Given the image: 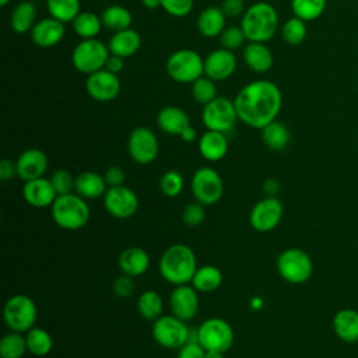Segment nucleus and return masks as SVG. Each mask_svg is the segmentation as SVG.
<instances>
[{
    "instance_id": "nucleus-1",
    "label": "nucleus",
    "mask_w": 358,
    "mask_h": 358,
    "mask_svg": "<svg viewBox=\"0 0 358 358\" xmlns=\"http://www.w3.org/2000/svg\"><path fill=\"white\" fill-rule=\"evenodd\" d=\"M234 103L241 122L262 130L277 119L282 106V94L274 83L257 80L242 87Z\"/></svg>"
},
{
    "instance_id": "nucleus-2",
    "label": "nucleus",
    "mask_w": 358,
    "mask_h": 358,
    "mask_svg": "<svg viewBox=\"0 0 358 358\" xmlns=\"http://www.w3.org/2000/svg\"><path fill=\"white\" fill-rule=\"evenodd\" d=\"M158 270L161 277L175 287L190 284L197 270L196 255L193 249L185 243L171 245L161 255Z\"/></svg>"
},
{
    "instance_id": "nucleus-3",
    "label": "nucleus",
    "mask_w": 358,
    "mask_h": 358,
    "mask_svg": "<svg viewBox=\"0 0 358 358\" xmlns=\"http://www.w3.org/2000/svg\"><path fill=\"white\" fill-rule=\"evenodd\" d=\"M241 28L249 42L264 43L278 29V14L270 3L257 1L243 13Z\"/></svg>"
},
{
    "instance_id": "nucleus-4",
    "label": "nucleus",
    "mask_w": 358,
    "mask_h": 358,
    "mask_svg": "<svg viewBox=\"0 0 358 358\" xmlns=\"http://www.w3.org/2000/svg\"><path fill=\"white\" fill-rule=\"evenodd\" d=\"M53 222L66 231H77L84 228L91 217V210L85 199L76 192L57 196L50 206Z\"/></svg>"
},
{
    "instance_id": "nucleus-5",
    "label": "nucleus",
    "mask_w": 358,
    "mask_h": 358,
    "mask_svg": "<svg viewBox=\"0 0 358 358\" xmlns=\"http://www.w3.org/2000/svg\"><path fill=\"white\" fill-rule=\"evenodd\" d=\"M277 271L289 284H303L313 274V260L301 248L284 249L277 257Z\"/></svg>"
},
{
    "instance_id": "nucleus-6",
    "label": "nucleus",
    "mask_w": 358,
    "mask_h": 358,
    "mask_svg": "<svg viewBox=\"0 0 358 358\" xmlns=\"http://www.w3.org/2000/svg\"><path fill=\"white\" fill-rule=\"evenodd\" d=\"M38 308L34 299L24 294L13 295L3 308V319L6 326L18 333H27L35 326Z\"/></svg>"
},
{
    "instance_id": "nucleus-7",
    "label": "nucleus",
    "mask_w": 358,
    "mask_h": 358,
    "mask_svg": "<svg viewBox=\"0 0 358 358\" xmlns=\"http://www.w3.org/2000/svg\"><path fill=\"white\" fill-rule=\"evenodd\" d=\"M168 76L180 84H190L204 74V60L192 49H179L166 60Z\"/></svg>"
},
{
    "instance_id": "nucleus-8",
    "label": "nucleus",
    "mask_w": 358,
    "mask_h": 358,
    "mask_svg": "<svg viewBox=\"0 0 358 358\" xmlns=\"http://www.w3.org/2000/svg\"><path fill=\"white\" fill-rule=\"evenodd\" d=\"M235 340L231 324L222 317H207L197 327V341L206 351L227 352Z\"/></svg>"
},
{
    "instance_id": "nucleus-9",
    "label": "nucleus",
    "mask_w": 358,
    "mask_h": 358,
    "mask_svg": "<svg viewBox=\"0 0 358 358\" xmlns=\"http://www.w3.org/2000/svg\"><path fill=\"white\" fill-rule=\"evenodd\" d=\"M151 334L158 345L169 350H178L189 341L190 329L185 320L173 315H162L152 322Z\"/></svg>"
},
{
    "instance_id": "nucleus-10",
    "label": "nucleus",
    "mask_w": 358,
    "mask_h": 358,
    "mask_svg": "<svg viewBox=\"0 0 358 358\" xmlns=\"http://www.w3.org/2000/svg\"><path fill=\"white\" fill-rule=\"evenodd\" d=\"M110 52L109 48L92 38V39H83L71 53V62L77 71L84 74H92L105 69V63L109 57Z\"/></svg>"
},
{
    "instance_id": "nucleus-11",
    "label": "nucleus",
    "mask_w": 358,
    "mask_h": 358,
    "mask_svg": "<svg viewBox=\"0 0 358 358\" xmlns=\"http://www.w3.org/2000/svg\"><path fill=\"white\" fill-rule=\"evenodd\" d=\"M192 194L203 206L218 203L224 194V180L211 166H201L194 171L190 180Z\"/></svg>"
},
{
    "instance_id": "nucleus-12",
    "label": "nucleus",
    "mask_w": 358,
    "mask_h": 358,
    "mask_svg": "<svg viewBox=\"0 0 358 358\" xmlns=\"http://www.w3.org/2000/svg\"><path fill=\"white\" fill-rule=\"evenodd\" d=\"M201 120L207 130L227 133L234 129L238 115L234 101L228 98L217 96L211 102L206 103L201 112Z\"/></svg>"
},
{
    "instance_id": "nucleus-13",
    "label": "nucleus",
    "mask_w": 358,
    "mask_h": 358,
    "mask_svg": "<svg viewBox=\"0 0 358 358\" xmlns=\"http://www.w3.org/2000/svg\"><path fill=\"white\" fill-rule=\"evenodd\" d=\"M127 152L138 165L152 164L159 152V144L155 133L145 126L133 129L127 138Z\"/></svg>"
},
{
    "instance_id": "nucleus-14",
    "label": "nucleus",
    "mask_w": 358,
    "mask_h": 358,
    "mask_svg": "<svg viewBox=\"0 0 358 358\" xmlns=\"http://www.w3.org/2000/svg\"><path fill=\"white\" fill-rule=\"evenodd\" d=\"M284 207L280 199L266 196L256 201L249 213V224L256 232H270L278 227L282 220Z\"/></svg>"
},
{
    "instance_id": "nucleus-15",
    "label": "nucleus",
    "mask_w": 358,
    "mask_h": 358,
    "mask_svg": "<svg viewBox=\"0 0 358 358\" xmlns=\"http://www.w3.org/2000/svg\"><path fill=\"white\" fill-rule=\"evenodd\" d=\"M102 201L106 213L117 220L131 218L137 213L140 204L136 192L124 185L108 187Z\"/></svg>"
},
{
    "instance_id": "nucleus-16",
    "label": "nucleus",
    "mask_w": 358,
    "mask_h": 358,
    "mask_svg": "<svg viewBox=\"0 0 358 358\" xmlns=\"http://www.w3.org/2000/svg\"><path fill=\"white\" fill-rule=\"evenodd\" d=\"M85 90L92 99L99 102H109L119 95L120 80L117 74L102 69L87 77Z\"/></svg>"
},
{
    "instance_id": "nucleus-17",
    "label": "nucleus",
    "mask_w": 358,
    "mask_h": 358,
    "mask_svg": "<svg viewBox=\"0 0 358 358\" xmlns=\"http://www.w3.org/2000/svg\"><path fill=\"white\" fill-rule=\"evenodd\" d=\"M197 292L199 291L189 284L176 285L169 295V308L172 315L185 322L194 319L200 305Z\"/></svg>"
},
{
    "instance_id": "nucleus-18",
    "label": "nucleus",
    "mask_w": 358,
    "mask_h": 358,
    "mask_svg": "<svg viewBox=\"0 0 358 358\" xmlns=\"http://www.w3.org/2000/svg\"><path fill=\"white\" fill-rule=\"evenodd\" d=\"M236 69V57L232 50L215 49L210 52L204 59V74L213 81L227 80L234 74Z\"/></svg>"
},
{
    "instance_id": "nucleus-19",
    "label": "nucleus",
    "mask_w": 358,
    "mask_h": 358,
    "mask_svg": "<svg viewBox=\"0 0 358 358\" xmlns=\"http://www.w3.org/2000/svg\"><path fill=\"white\" fill-rule=\"evenodd\" d=\"M48 157L42 150L28 148L15 161L17 176L24 182L42 178L48 169Z\"/></svg>"
},
{
    "instance_id": "nucleus-20",
    "label": "nucleus",
    "mask_w": 358,
    "mask_h": 358,
    "mask_svg": "<svg viewBox=\"0 0 358 358\" xmlns=\"http://www.w3.org/2000/svg\"><path fill=\"white\" fill-rule=\"evenodd\" d=\"M22 197L27 204L35 208L50 207L57 197V193L50 182L45 176L24 182Z\"/></svg>"
},
{
    "instance_id": "nucleus-21",
    "label": "nucleus",
    "mask_w": 358,
    "mask_h": 358,
    "mask_svg": "<svg viewBox=\"0 0 358 358\" xmlns=\"http://www.w3.org/2000/svg\"><path fill=\"white\" fill-rule=\"evenodd\" d=\"M64 22L49 17L38 21L31 29V39L39 48H53L64 36Z\"/></svg>"
},
{
    "instance_id": "nucleus-22",
    "label": "nucleus",
    "mask_w": 358,
    "mask_h": 358,
    "mask_svg": "<svg viewBox=\"0 0 358 358\" xmlns=\"http://www.w3.org/2000/svg\"><path fill=\"white\" fill-rule=\"evenodd\" d=\"M151 260L145 249L140 246H130L124 249L117 259L119 270L130 277H140L150 268Z\"/></svg>"
},
{
    "instance_id": "nucleus-23",
    "label": "nucleus",
    "mask_w": 358,
    "mask_h": 358,
    "mask_svg": "<svg viewBox=\"0 0 358 358\" xmlns=\"http://www.w3.org/2000/svg\"><path fill=\"white\" fill-rule=\"evenodd\" d=\"M197 147H199L200 155L206 161L217 162V161H221L227 155L229 145H228V140H227L225 133L207 130L199 138Z\"/></svg>"
},
{
    "instance_id": "nucleus-24",
    "label": "nucleus",
    "mask_w": 358,
    "mask_h": 358,
    "mask_svg": "<svg viewBox=\"0 0 358 358\" xmlns=\"http://www.w3.org/2000/svg\"><path fill=\"white\" fill-rule=\"evenodd\" d=\"M331 326L334 334L344 343L358 341V310L352 308H343L333 316Z\"/></svg>"
},
{
    "instance_id": "nucleus-25",
    "label": "nucleus",
    "mask_w": 358,
    "mask_h": 358,
    "mask_svg": "<svg viewBox=\"0 0 358 358\" xmlns=\"http://www.w3.org/2000/svg\"><path fill=\"white\" fill-rule=\"evenodd\" d=\"M108 190L105 178L94 171H84L76 176L74 192L85 200H96L103 197Z\"/></svg>"
},
{
    "instance_id": "nucleus-26",
    "label": "nucleus",
    "mask_w": 358,
    "mask_h": 358,
    "mask_svg": "<svg viewBox=\"0 0 358 358\" xmlns=\"http://www.w3.org/2000/svg\"><path fill=\"white\" fill-rule=\"evenodd\" d=\"M158 127L171 136H180V133L190 126L187 113L179 106H165L157 115Z\"/></svg>"
},
{
    "instance_id": "nucleus-27",
    "label": "nucleus",
    "mask_w": 358,
    "mask_h": 358,
    "mask_svg": "<svg viewBox=\"0 0 358 358\" xmlns=\"http://www.w3.org/2000/svg\"><path fill=\"white\" fill-rule=\"evenodd\" d=\"M243 60L256 73H266L273 67L274 57L263 42H249L243 49Z\"/></svg>"
},
{
    "instance_id": "nucleus-28",
    "label": "nucleus",
    "mask_w": 358,
    "mask_h": 358,
    "mask_svg": "<svg viewBox=\"0 0 358 358\" xmlns=\"http://www.w3.org/2000/svg\"><path fill=\"white\" fill-rule=\"evenodd\" d=\"M140 46H141V38L138 32L130 28L115 32L110 36L108 43L109 52L123 59L133 56L140 49Z\"/></svg>"
},
{
    "instance_id": "nucleus-29",
    "label": "nucleus",
    "mask_w": 358,
    "mask_h": 358,
    "mask_svg": "<svg viewBox=\"0 0 358 358\" xmlns=\"http://www.w3.org/2000/svg\"><path fill=\"white\" fill-rule=\"evenodd\" d=\"M197 29L206 38L220 36L225 29V14L221 7H207L204 8L197 18Z\"/></svg>"
},
{
    "instance_id": "nucleus-30",
    "label": "nucleus",
    "mask_w": 358,
    "mask_h": 358,
    "mask_svg": "<svg viewBox=\"0 0 358 358\" xmlns=\"http://www.w3.org/2000/svg\"><path fill=\"white\" fill-rule=\"evenodd\" d=\"M222 280H224V274L217 266L204 264L201 267H197L190 281V285L199 292L207 294L218 289L222 284Z\"/></svg>"
},
{
    "instance_id": "nucleus-31",
    "label": "nucleus",
    "mask_w": 358,
    "mask_h": 358,
    "mask_svg": "<svg viewBox=\"0 0 358 358\" xmlns=\"http://www.w3.org/2000/svg\"><path fill=\"white\" fill-rule=\"evenodd\" d=\"M262 140L271 151H282L291 141V133L284 123L274 120L262 129Z\"/></svg>"
},
{
    "instance_id": "nucleus-32",
    "label": "nucleus",
    "mask_w": 358,
    "mask_h": 358,
    "mask_svg": "<svg viewBox=\"0 0 358 358\" xmlns=\"http://www.w3.org/2000/svg\"><path fill=\"white\" fill-rule=\"evenodd\" d=\"M36 18V7L31 1H21L18 3L11 14L10 25L14 32L25 34L34 28Z\"/></svg>"
},
{
    "instance_id": "nucleus-33",
    "label": "nucleus",
    "mask_w": 358,
    "mask_h": 358,
    "mask_svg": "<svg viewBox=\"0 0 358 358\" xmlns=\"http://www.w3.org/2000/svg\"><path fill=\"white\" fill-rule=\"evenodd\" d=\"M137 310L143 319L154 322L155 319L162 316L164 299L157 291L147 289L141 292L137 299Z\"/></svg>"
},
{
    "instance_id": "nucleus-34",
    "label": "nucleus",
    "mask_w": 358,
    "mask_h": 358,
    "mask_svg": "<svg viewBox=\"0 0 358 358\" xmlns=\"http://www.w3.org/2000/svg\"><path fill=\"white\" fill-rule=\"evenodd\" d=\"M27 348L35 357H46L53 348V338L50 333L42 327L34 326L25 333Z\"/></svg>"
},
{
    "instance_id": "nucleus-35",
    "label": "nucleus",
    "mask_w": 358,
    "mask_h": 358,
    "mask_svg": "<svg viewBox=\"0 0 358 358\" xmlns=\"http://www.w3.org/2000/svg\"><path fill=\"white\" fill-rule=\"evenodd\" d=\"M102 20V25L106 27L108 29L117 32V31H123L130 28V24L133 21V15L131 13L123 7V6H109L102 11L101 15Z\"/></svg>"
},
{
    "instance_id": "nucleus-36",
    "label": "nucleus",
    "mask_w": 358,
    "mask_h": 358,
    "mask_svg": "<svg viewBox=\"0 0 358 358\" xmlns=\"http://www.w3.org/2000/svg\"><path fill=\"white\" fill-rule=\"evenodd\" d=\"M74 32L83 39L95 38L102 27V20L92 11H80L71 22Z\"/></svg>"
},
{
    "instance_id": "nucleus-37",
    "label": "nucleus",
    "mask_w": 358,
    "mask_h": 358,
    "mask_svg": "<svg viewBox=\"0 0 358 358\" xmlns=\"http://www.w3.org/2000/svg\"><path fill=\"white\" fill-rule=\"evenodd\" d=\"M27 348V340L24 333L10 331L4 334L0 340V357L1 358H22Z\"/></svg>"
},
{
    "instance_id": "nucleus-38",
    "label": "nucleus",
    "mask_w": 358,
    "mask_h": 358,
    "mask_svg": "<svg viewBox=\"0 0 358 358\" xmlns=\"http://www.w3.org/2000/svg\"><path fill=\"white\" fill-rule=\"evenodd\" d=\"M50 17L62 22H73L80 14V0H46Z\"/></svg>"
},
{
    "instance_id": "nucleus-39",
    "label": "nucleus",
    "mask_w": 358,
    "mask_h": 358,
    "mask_svg": "<svg viewBox=\"0 0 358 358\" xmlns=\"http://www.w3.org/2000/svg\"><path fill=\"white\" fill-rule=\"evenodd\" d=\"M327 0H291V8L294 15L306 21H313L319 18L324 8Z\"/></svg>"
},
{
    "instance_id": "nucleus-40",
    "label": "nucleus",
    "mask_w": 358,
    "mask_h": 358,
    "mask_svg": "<svg viewBox=\"0 0 358 358\" xmlns=\"http://www.w3.org/2000/svg\"><path fill=\"white\" fill-rule=\"evenodd\" d=\"M306 32L308 29L305 21L295 15L292 18H288L281 27V36L284 42L291 46L301 45L306 38Z\"/></svg>"
},
{
    "instance_id": "nucleus-41",
    "label": "nucleus",
    "mask_w": 358,
    "mask_h": 358,
    "mask_svg": "<svg viewBox=\"0 0 358 358\" xmlns=\"http://www.w3.org/2000/svg\"><path fill=\"white\" fill-rule=\"evenodd\" d=\"M183 187H185V180L179 171L169 169L162 173L159 179V189L164 196L169 199H175L182 193Z\"/></svg>"
},
{
    "instance_id": "nucleus-42",
    "label": "nucleus",
    "mask_w": 358,
    "mask_h": 358,
    "mask_svg": "<svg viewBox=\"0 0 358 358\" xmlns=\"http://www.w3.org/2000/svg\"><path fill=\"white\" fill-rule=\"evenodd\" d=\"M192 95L196 102L199 103H208L217 98V88L215 81L208 77H200L192 83Z\"/></svg>"
},
{
    "instance_id": "nucleus-43",
    "label": "nucleus",
    "mask_w": 358,
    "mask_h": 358,
    "mask_svg": "<svg viewBox=\"0 0 358 358\" xmlns=\"http://www.w3.org/2000/svg\"><path fill=\"white\" fill-rule=\"evenodd\" d=\"M49 179H50L57 196L74 192L76 178H73V175L67 169L55 171Z\"/></svg>"
},
{
    "instance_id": "nucleus-44",
    "label": "nucleus",
    "mask_w": 358,
    "mask_h": 358,
    "mask_svg": "<svg viewBox=\"0 0 358 358\" xmlns=\"http://www.w3.org/2000/svg\"><path fill=\"white\" fill-rule=\"evenodd\" d=\"M206 206L200 204L199 201H193L185 206L182 211V221L187 227H197L206 220Z\"/></svg>"
},
{
    "instance_id": "nucleus-45",
    "label": "nucleus",
    "mask_w": 358,
    "mask_h": 358,
    "mask_svg": "<svg viewBox=\"0 0 358 358\" xmlns=\"http://www.w3.org/2000/svg\"><path fill=\"white\" fill-rule=\"evenodd\" d=\"M245 39H246V36L241 27H227L220 35L222 48L228 49V50H235V49L241 48L243 45Z\"/></svg>"
},
{
    "instance_id": "nucleus-46",
    "label": "nucleus",
    "mask_w": 358,
    "mask_h": 358,
    "mask_svg": "<svg viewBox=\"0 0 358 358\" xmlns=\"http://www.w3.org/2000/svg\"><path fill=\"white\" fill-rule=\"evenodd\" d=\"M161 7L172 17H185L187 15L192 8L194 0H159Z\"/></svg>"
},
{
    "instance_id": "nucleus-47",
    "label": "nucleus",
    "mask_w": 358,
    "mask_h": 358,
    "mask_svg": "<svg viewBox=\"0 0 358 358\" xmlns=\"http://www.w3.org/2000/svg\"><path fill=\"white\" fill-rule=\"evenodd\" d=\"M113 292L120 296V298H129L131 296V294L134 292V281L133 277L127 275V274H120L119 277L115 278L113 284H112Z\"/></svg>"
},
{
    "instance_id": "nucleus-48",
    "label": "nucleus",
    "mask_w": 358,
    "mask_h": 358,
    "mask_svg": "<svg viewBox=\"0 0 358 358\" xmlns=\"http://www.w3.org/2000/svg\"><path fill=\"white\" fill-rule=\"evenodd\" d=\"M206 350L199 341H187L180 348H178L176 358H204Z\"/></svg>"
},
{
    "instance_id": "nucleus-49",
    "label": "nucleus",
    "mask_w": 358,
    "mask_h": 358,
    "mask_svg": "<svg viewBox=\"0 0 358 358\" xmlns=\"http://www.w3.org/2000/svg\"><path fill=\"white\" fill-rule=\"evenodd\" d=\"M105 182L108 185V187H113V186H122L126 180V172L120 168V166H110L106 169V172L103 173Z\"/></svg>"
},
{
    "instance_id": "nucleus-50",
    "label": "nucleus",
    "mask_w": 358,
    "mask_h": 358,
    "mask_svg": "<svg viewBox=\"0 0 358 358\" xmlns=\"http://www.w3.org/2000/svg\"><path fill=\"white\" fill-rule=\"evenodd\" d=\"M243 0H222L221 3V10L224 11L225 17H238L243 13Z\"/></svg>"
},
{
    "instance_id": "nucleus-51",
    "label": "nucleus",
    "mask_w": 358,
    "mask_h": 358,
    "mask_svg": "<svg viewBox=\"0 0 358 358\" xmlns=\"http://www.w3.org/2000/svg\"><path fill=\"white\" fill-rule=\"evenodd\" d=\"M17 176V166L15 162L8 159V158H3L0 161V179L1 180H8L11 178Z\"/></svg>"
},
{
    "instance_id": "nucleus-52",
    "label": "nucleus",
    "mask_w": 358,
    "mask_h": 358,
    "mask_svg": "<svg viewBox=\"0 0 358 358\" xmlns=\"http://www.w3.org/2000/svg\"><path fill=\"white\" fill-rule=\"evenodd\" d=\"M123 64H124L123 63V57L110 53L108 60H106V63H105V69L112 71V73H115V74H117V73H120L123 70Z\"/></svg>"
},
{
    "instance_id": "nucleus-53",
    "label": "nucleus",
    "mask_w": 358,
    "mask_h": 358,
    "mask_svg": "<svg viewBox=\"0 0 358 358\" xmlns=\"http://www.w3.org/2000/svg\"><path fill=\"white\" fill-rule=\"evenodd\" d=\"M280 190V182L274 178H268L263 182V193L266 196H271V197H275L277 193Z\"/></svg>"
},
{
    "instance_id": "nucleus-54",
    "label": "nucleus",
    "mask_w": 358,
    "mask_h": 358,
    "mask_svg": "<svg viewBox=\"0 0 358 358\" xmlns=\"http://www.w3.org/2000/svg\"><path fill=\"white\" fill-rule=\"evenodd\" d=\"M185 143H193L196 138H197V131H196V129L190 124V126H187L182 133H180V136H179Z\"/></svg>"
},
{
    "instance_id": "nucleus-55",
    "label": "nucleus",
    "mask_w": 358,
    "mask_h": 358,
    "mask_svg": "<svg viewBox=\"0 0 358 358\" xmlns=\"http://www.w3.org/2000/svg\"><path fill=\"white\" fill-rule=\"evenodd\" d=\"M141 4L148 8V10H154L157 7H161V1L159 0H141Z\"/></svg>"
},
{
    "instance_id": "nucleus-56",
    "label": "nucleus",
    "mask_w": 358,
    "mask_h": 358,
    "mask_svg": "<svg viewBox=\"0 0 358 358\" xmlns=\"http://www.w3.org/2000/svg\"><path fill=\"white\" fill-rule=\"evenodd\" d=\"M204 358H224V352H217V351H206Z\"/></svg>"
},
{
    "instance_id": "nucleus-57",
    "label": "nucleus",
    "mask_w": 358,
    "mask_h": 358,
    "mask_svg": "<svg viewBox=\"0 0 358 358\" xmlns=\"http://www.w3.org/2000/svg\"><path fill=\"white\" fill-rule=\"evenodd\" d=\"M10 0H0V6H6Z\"/></svg>"
}]
</instances>
